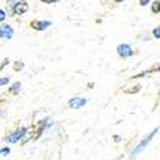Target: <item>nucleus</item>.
<instances>
[{"mask_svg":"<svg viewBox=\"0 0 160 160\" xmlns=\"http://www.w3.org/2000/svg\"><path fill=\"white\" fill-rule=\"evenodd\" d=\"M157 131H159V128H157V127H156V128H154V130H152L149 134H146L144 137H143L142 140L138 142V144H136V146H134V147H133V150H131V152H130V157H131V159H134V157H136V156H138V154H140V153H142L143 150H144L146 147H147V144H149V143L152 142V138L154 137V134H156Z\"/></svg>","mask_w":160,"mask_h":160,"instance_id":"obj_1","label":"nucleus"},{"mask_svg":"<svg viewBox=\"0 0 160 160\" xmlns=\"http://www.w3.org/2000/svg\"><path fill=\"white\" fill-rule=\"evenodd\" d=\"M26 134H28L26 127H20V128H18V130L12 131L8 137H4V143H18V142H20Z\"/></svg>","mask_w":160,"mask_h":160,"instance_id":"obj_2","label":"nucleus"},{"mask_svg":"<svg viewBox=\"0 0 160 160\" xmlns=\"http://www.w3.org/2000/svg\"><path fill=\"white\" fill-rule=\"evenodd\" d=\"M12 9V15H23L29 9L26 2H9Z\"/></svg>","mask_w":160,"mask_h":160,"instance_id":"obj_3","label":"nucleus"},{"mask_svg":"<svg viewBox=\"0 0 160 160\" xmlns=\"http://www.w3.org/2000/svg\"><path fill=\"white\" fill-rule=\"evenodd\" d=\"M88 102V100L87 98H82V97H72L71 100L68 101V107L72 108V110H79V108H82L84 105Z\"/></svg>","mask_w":160,"mask_h":160,"instance_id":"obj_4","label":"nucleus"},{"mask_svg":"<svg viewBox=\"0 0 160 160\" xmlns=\"http://www.w3.org/2000/svg\"><path fill=\"white\" fill-rule=\"evenodd\" d=\"M0 38H2V41H10L13 38V28L8 23H3L0 28Z\"/></svg>","mask_w":160,"mask_h":160,"instance_id":"obj_5","label":"nucleus"},{"mask_svg":"<svg viewBox=\"0 0 160 160\" xmlns=\"http://www.w3.org/2000/svg\"><path fill=\"white\" fill-rule=\"evenodd\" d=\"M117 53H118L121 58H128V56H133V49L128 43H121L117 46Z\"/></svg>","mask_w":160,"mask_h":160,"instance_id":"obj_6","label":"nucleus"},{"mask_svg":"<svg viewBox=\"0 0 160 160\" xmlns=\"http://www.w3.org/2000/svg\"><path fill=\"white\" fill-rule=\"evenodd\" d=\"M51 25H52V22H49V20H32L30 22V28L35 30H45Z\"/></svg>","mask_w":160,"mask_h":160,"instance_id":"obj_7","label":"nucleus"},{"mask_svg":"<svg viewBox=\"0 0 160 160\" xmlns=\"http://www.w3.org/2000/svg\"><path fill=\"white\" fill-rule=\"evenodd\" d=\"M20 89H22V84H20V82H15V84H12V87H10V92L18 94V92H20Z\"/></svg>","mask_w":160,"mask_h":160,"instance_id":"obj_8","label":"nucleus"},{"mask_svg":"<svg viewBox=\"0 0 160 160\" xmlns=\"http://www.w3.org/2000/svg\"><path fill=\"white\" fill-rule=\"evenodd\" d=\"M152 12L153 13H160V2H153L152 3Z\"/></svg>","mask_w":160,"mask_h":160,"instance_id":"obj_9","label":"nucleus"},{"mask_svg":"<svg viewBox=\"0 0 160 160\" xmlns=\"http://www.w3.org/2000/svg\"><path fill=\"white\" fill-rule=\"evenodd\" d=\"M153 36L156 38V39H160V25L153 29Z\"/></svg>","mask_w":160,"mask_h":160,"instance_id":"obj_10","label":"nucleus"},{"mask_svg":"<svg viewBox=\"0 0 160 160\" xmlns=\"http://www.w3.org/2000/svg\"><path fill=\"white\" fill-rule=\"evenodd\" d=\"M9 84V77H2L0 78V87H4Z\"/></svg>","mask_w":160,"mask_h":160,"instance_id":"obj_11","label":"nucleus"},{"mask_svg":"<svg viewBox=\"0 0 160 160\" xmlns=\"http://www.w3.org/2000/svg\"><path fill=\"white\" fill-rule=\"evenodd\" d=\"M0 153H2V156H8L9 153H10V149H9V147H2Z\"/></svg>","mask_w":160,"mask_h":160,"instance_id":"obj_12","label":"nucleus"},{"mask_svg":"<svg viewBox=\"0 0 160 160\" xmlns=\"http://www.w3.org/2000/svg\"><path fill=\"white\" fill-rule=\"evenodd\" d=\"M22 68H23V62H22V61H19V62L15 63V71H20Z\"/></svg>","mask_w":160,"mask_h":160,"instance_id":"obj_13","label":"nucleus"},{"mask_svg":"<svg viewBox=\"0 0 160 160\" xmlns=\"http://www.w3.org/2000/svg\"><path fill=\"white\" fill-rule=\"evenodd\" d=\"M0 20H2V22H4V20H6V13H4L3 9H0Z\"/></svg>","mask_w":160,"mask_h":160,"instance_id":"obj_14","label":"nucleus"},{"mask_svg":"<svg viewBox=\"0 0 160 160\" xmlns=\"http://www.w3.org/2000/svg\"><path fill=\"white\" fill-rule=\"evenodd\" d=\"M138 3L142 4V6H144V4H149V0H140Z\"/></svg>","mask_w":160,"mask_h":160,"instance_id":"obj_15","label":"nucleus"},{"mask_svg":"<svg viewBox=\"0 0 160 160\" xmlns=\"http://www.w3.org/2000/svg\"><path fill=\"white\" fill-rule=\"evenodd\" d=\"M8 62H9L8 59H6V61H3V62H2V65H0V68L3 69V68H4V65H8Z\"/></svg>","mask_w":160,"mask_h":160,"instance_id":"obj_16","label":"nucleus"},{"mask_svg":"<svg viewBox=\"0 0 160 160\" xmlns=\"http://www.w3.org/2000/svg\"><path fill=\"white\" fill-rule=\"evenodd\" d=\"M114 142H121V137H120V136H114Z\"/></svg>","mask_w":160,"mask_h":160,"instance_id":"obj_17","label":"nucleus"},{"mask_svg":"<svg viewBox=\"0 0 160 160\" xmlns=\"http://www.w3.org/2000/svg\"><path fill=\"white\" fill-rule=\"evenodd\" d=\"M157 69H159V71H160V67H159V68H157Z\"/></svg>","mask_w":160,"mask_h":160,"instance_id":"obj_18","label":"nucleus"}]
</instances>
